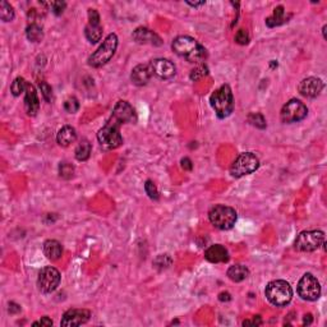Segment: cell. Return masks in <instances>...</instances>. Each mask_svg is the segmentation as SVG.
I'll list each match as a JSON object with an SVG mask.
<instances>
[{
	"instance_id": "cell-24",
	"label": "cell",
	"mask_w": 327,
	"mask_h": 327,
	"mask_svg": "<svg viewBox=\"0 0 327 327\" xmlns=\"http://www.w3.org/2000/svg\"><path fill=\"white\" fill-rule=\"evenodd\" d=\"M91 143L87 141V139H82L81 142L78 143V146L76 147V159L78 161H86L88 160L90 158V155H91Z\"/></svg>"
},
{
	"instance_id": "cell-36",
	"label": "cell",
	"mask_w": 327,
	"mask_h": 327,
	"mask_svg": "<svg viewBox=\"0 0 327 327\" xmlns=\"http://www.w3.org/2000/svg\"><path fill=\"white\" fill-rule=\"evenodd\" d=\"M53 325V321H51L49 317H42L38 322H35L33 326H51Z\"/></svg>"
},
{
	"instance_id": "cell-42",
	"label": "cell",
	"mask_w": 327,
	"mask_h": 327,
	"mask_svg": "<svg viewBox=\"0 0 327 327\" xmlns=\"http://www.w3.org/2000/svg\"><path fill=\"white\" fill-rule=\"evenodd\" d=\"M304 325H311L312 324V316L311 315H305L304 316V321H303Z\"/></svg>"
},
{
	"instance_id": "cell-33",
	"label": "cell",
	"mask_w": 327,
	"mask_h": 327,
	"mask_svg": "<svg viewBox=\"0 0 327 327\" xmlns=\"http://www.w3.org/2000/svg\"><path fill=\"white\" fill-rule=\"evenodd\" d=\"M38 86H40L41 94H42V96H44L45 101H46V102H51V100H53V90H51L50 86L47 85L45 81L40 82Z\"/></svg>"
},
{
	"instance_id": "cell-8",
	"label": "cell",
	"mask_w": 327,
	"mask_h": 327,
	"mask_svg": "<svg viewBox=\"0 0 327 327\" xmlns=\"http://www.w3.org/2000/svg\"><path fill=\"white\" fill-rule=\"evenodd\" d=\"M325 243V233L321 230H305L295 239V248L300 252H315Z\"/></svg>"
},
{
	"instance_id": "cell-40",
	"label": "cell",
	"mask_w": 327,
	"mask_h": 327,
	"mask_svg": "<svg viewBox=\"0 0 327 327\" xmlns=\"http://www.w3.org/2000/svg\"><path fill=\"white\" fill-rule=\"evenodd\" d=\"M21 311V307L17 304H14V303H10L9 304V312L10 313H18V312Z\"/></svg>"
},
{
	"instance_id": "cell-26",
	"label": "cell",
	"mask_w": 327,
	"mask_h": 327,
	"mask_svg": "<svg viewBox=\"0 0 327 327\" xmlns=\"http://www.w3.org/2000/svg\"><path fill=\"white\" fill-rule=\"evenodd\" d=\"M0 18L3 22H10L14 18V9L8 1H1L0 3Z\"/></svg>"
},
{
	"instance_id": "cell-9",
	"label": "cell",
	"mask_w": 327,
	"mask_h": 327,
	"mask_svg": "<svg viewBox=\"0 0 327 327\" xmlns=\"http://www.w3.org/2000/svg\"><path fill=\"white\" fill-rule=\"evenodd\" d=\"M299 296L308 302H315L321 295V285L312 274L303 275L296 286Z\"/></svg>"
},
{
	"instance_id": "cell-38",
	"label": "cell",
	"mask_w": 327,
	"mask_h": 327,
	"mask_svg": "<svg viewBox=\"0 0 327 327\" xmlns=\"http://www.w3.org/2000/svg\"><path fill=\"white\" fill-rule=\"evenodd\" d=\"M182 167L184 170H192V161H191V159H188V158L183 159Z\"/></svg>"
},
{
	"instance_id": "cell-15",
	"label": "cell",
	"mask_w": 327,
	"mask_h": 327,
	"mask_svg": "<svg viewBox=\"0 0 327 327\" xmlns=\"http://www.w3.org/2000/svg\"><path fill=\"white\" fill-rule=\"evenodd\" d=\"M91 317V313L87 309H69L64 313L60 325L64 327L81 326L88 322Z\"/></svg>"
},
{
	"instance_id": "cell-6",
	"label": "cell",
	"mask_w": 327,
	"mask_h": 327,
	"mask_svg": "<svg viewBox=\"0 0 327 327\" xmlns=\"http://www.w3.org/2000/svg\"><path fill=\"white\" fill-rule=\"evenodd\" d=\"M117 47L118 36L115 33H110L102 41V44L100 45L98 50L88 58V64L94 66V68H100V66L105 65L114 57V54L117 51Z\"/></svg>"
},
{
	"instance_id": "cell-30",
	"label": "cell",
	"mask_w": 327,
	"mask_h": 327,
	"mask_svg": "<svg viewBox=\"0 0 327 327\" xmlns=\"http://www.w3.org/2000/svg\"><path fill=\"white\" fill-rule=\"evenodd\" d=\"M207 73H208L207 65H204V64H199L197 68H195V69L191 72V79H192V81H197V79L202 78V77L207 76Z\"/></svg>"
},
{
	"instance_id": "cell-25",
	"label": "cell",
	"mask_w": 327,
	"mask_h": 327,
	"mask_svg": "<svg viewBox=\"0 0 327 327\" xmlns=\"http://www.w3.org/2000/svg\"><path fill=\"white\" fill-rule=\"evenodd\" d=\"M26 36H27V38H29L31 42H40V41L44 38V31H42V29H41L38 25L31 23V25L27 26V29H26Z\"/></svg>"
},
{
	"instance_id": "cell-18",
	"label": "cell",
	"mask_w": 327,
	"mask_h": 327,
	"mask_svg": "<svg viewBox=\"0 0 327 327\" xmlns=\"http://www.w3.org/2000/svg\"><path fill=\"white\" fill-rule=\"evenodd\" d=\"M204 258L211 263H224L229 260V252L221 244L211 245L204 252Z\"/></svg>"
},
{
	"instance_id": "cell-28",
	"label": "cell",
	"mask_w": 327,
	"mask_h": 327,
	"mask_svg": "<svg viewBox=\"0 0 327 327\" xmlns=\"http://www.w3.org/2000/svg\"><path fill=\"white\" fill-rule=\"evenodd\" d=\"M248 122L251 123L252 126L256 127V128L264 129L266 128V119L263 118V115L260 113H251L248 115Z\"/></svg>"
},
{
	"instance_id": "cell-32",
	"label": "cell",
	"mask_w": 327,
	"mask_h": 327,
	"mask_svg": "<svg viewBox=\"0 0 327 327\" xmlns=\"http://www.w3.org/2000/svg\"><path fill=\"white\" fill-rule=\"evenodd\" d=\"M64 109H65L66 113L74 114L76 111H78L79 109V102L76 98H69L68 100H65L64 102Z\"/></svg>"
},
{
	"instance_id": "cell-12",
	"label": "cell",
	"mask_w": 327,
	"mask_h": 327,
	"mask_svg": "<svg viewBox=\"0 0 327 327\" xmlns=\"http://www.w3.org/2000/svg\"><path fill=\"white\" fill-rule=\"evenodd\" d=\"M102 26L100 25V16L96 9L88 10V25L85 29V36L91 44H98L102 38Z\"/></svg>"
},
{
	"instance_id": "cell-17",
	"label": "cell",
	"mask_w": 327,
	"mask_h": 327,
	"mask_svg": "<svg viewBox=\"0 0 327 327\" xmlns=\"http://www.w3.org/2000/svg\"><path fill=\"white\" fill-rule=\"evenodd\" d=\"M25 109L26 113L29 114L30 117H35L36 114L38 113V109H40V100H38L37 92H36V88L29 83L27 88H26L25 92Z\"/></svg>"
},
{
	"instance_id": "cell-14",
	"label": "cell",
	"mask_w": 327,
	"mask_h": 327,
	"mask_svg": "<svg viewBox=\"0 0 327 327\" xmlns=\"http://www.w3.org/2000/svg\"><path fill=\"white\" fill-rule=\"evenodd\" d=\"M322 90H324V82L322 79L316 78V77H308V78L303 79L298 85L299 94L304 98H317L322 92Z\"/></svg>"
},
{
	"instance_id": "cell-10",
	"label": "cell",
	"mask_w": 327,
	"mask_h": 327,
	"mask_svg": "<svg viewBox=\"0 0 327 327\" xmlns=\"http://www.w3.org/2000/svg\"><path fill=\"white\" fill-rule=\"evenodd\" d=\"M308 114V109L303 104L302 101L293 98V100L288 101L281 109L280 118L281 122L290 124V123H296L304 119Z\"/></svg>"
},
{
	"instance_id": "cell-2",
	"label": "cell",
	"mask_w": 327,
	"mask_h": 327,
	"mask_svg": "<svg viewBox=\"0 0 327 327\" xmlns=\"http://www.w3.org/2000/svg\"><path fill=\"white\" fill-rule=\"evenodd\" d=\"M171 47L176 55L187 59L189 63L201 64L207 59V50L191 36H178Z\"/></svg>"
},
{
	"instance_id": "cell-11",
	"label": "cell",
	"mask_w": 327,
	"mask_h": 327,
	"mask_svg": "<svg viewBox=\"0 0 327 327\" xmlns=\"http://www.w3.org/2000/svg\"><path fill=\"white\" fill-rule=\"evenodd\" d=\"M60 284V272L55 267L47 266L38 272L37 286L38 289L45 294L53 293L57 290Z\"/></svg>"
},
{
	"instance_id": "cell-43",
	"label": "cell",
	"mask_w": 327,
	"mask_h": 327,
	"mask_svg": "<svg viewBox=\"0 0 327 327\" xmlns=\"http://www.w3.org/2000/svg\"><path fill=\"white\" fill-rule=\"evenodd\" d=\"M322 33H324V38H326V26H324V29H322Z\"/></svg>"
},
{
	"instance_id": "cell-3",
	"label": "cell",
	"mask_w": 327,
	"mask_h": 327,
	"mask_svg": "<svg viewBox=\"0 0 327 327\" xmlns=\"http://www.w3.org/2000/svg\"><path fill=\"white\" fill-rule=\"evenodd\" d=\"M210 104L220 119H225L234 111V96L229 85H223L211 95Z\"/></svg>"
},
{
	"instance_id": "cell-29",
	"label": "cell",
	"mask_w": 327,
	"mask_h": 327,
	"mask_svg": "<svg viewBox=\"0 0 327 327\" xmlns=\"http://www.w3.org/2000/svg\"><path fill=\"white\" fill-rule=\"evenodd\" d=\"M59 174L64 179H69L74 174V166L69 163H62L59 165Z\"/></svg>"
},
{
	"instance_id": "cell-20",
	"label": "cell",
	"mask_w": 327,
	"mask_h": 327,
	"mask_svg": "<svg viewBox=\"0 0 327 327\" xmlns=\"http://www.w3.org/2000/svg\"><path fill=\"white\" fill-rule=\"evenodd\" d=\"M76 139H77V132L73 127L64 126L63 128L58 132L57 141L62 147H68L69 145H72L73 142H76Z\"/></svg>"
},
{
	"instance_id": "cell-23",
	"label": "cell",
	"mask_w": 327,
	"mask_h": 327,
	"mask_svg": "<svg viewBox=\"0 0 327 327\" xmlns=\"http://www.w3.org/2000/svg\"><path fill=\"white\" fill-rule=\"evenodd\" d=\"M285 22H288V19L285 18V10H284V6L281 5L276 6L274 10V14L266 19V25H267L270 29L277 27V26L283 25V23Z\"/></svg>"
},
{
	"instance_id": "cell-16",
	"label": "cell",
	"mask_w": 327,
	"mask_h": 327,
	"mask_svg": "<svg viewBox=\"0 0 327 327\" xmlns=\"http://www.w3.org/2000/svg\"><path fill=\"white\" fill-rule=\"evenodd\" d=\"M132 37L137 44L141 45H152V46H161L163 45V40H161L160 36L151 31V30L146 29V27H138L133 32Z\"/></svg>"
},
{
	"instance_id": "cell-7",
	"label": "cell",
	"mask_w": 327,
	"mask_h": 327,
	"mask_svg": "<svg viewBox=\"0 0 327 327\" xmlns=\"http://www.w3.org/2000/svg\"><path fill=\"white\" fill-rule=\"evenodd\" d=\"M260 166V160L255 154L252 152H243L238 158L235 159L231 167H230V174L235 178L240 176L249 175V174L255 173L256 170Z\"/></svg>"
},
{
	"instance_id": "cell-21",
	"label": "cell",
	"mask_w": 327,
	"mask_h": 327,
	"mask_svg": "<svg viewBox=\"0 0 327 327\" xmlns=\"http://www.w3.org/2000/svg\"><path fill=\"white\" fill-rule=\"evenodd\" d=\"M44 255L51 261H58L63 255V247L58 240H46L44 243Z\"/></svg>"
},
{
	"instance_id": "cell-5",
	"label": "cell",
	"mask_w": 327,
	"mask_h": 327,
	"mask_svg": "<svg viewBox=\"0 0 327 327\" xmlns=\"http://www.w3.org/2000/svg\"><path fill=\"white\" fill-rule=\"evenodd\" d=\"M236 211L225 204H216L208 212V219L215 228L220 230H230L236 223Z\"/></svg>"
},
{
	"instance_id": "cell-1",
	"label": "cell",
	"mask_w": 327,
	"mask_h": 327,
	"mask_svg": "<svg viewBox=\"0 0 327 327\" xmlns=\"http://www.w3.org/2000/svg\"><path fill=\"white\" fill-rule=\"evenodd\" d=\"M137 120L134 109L127 101H118L113 109L111 117L102 128L98 131V139L104 150H115L123 143L120 134V127L127 123H134Z\"/></svg>"
},
{
	"instance_id": "cell-35",
	"label": "cell",
	"mask_w": 327,
	"mask_h": 327,
	"mask_svg": "<svg viewBox=\"0 0 327 327\" xmlns=\"http://www.w3.org/2000/svg\"><path fill=\"white\" fill-rule=\"evenodd\" d=\"M50 6L54 14L60 16L64 12V9H65L66 4L64 1H53V3H50Z\"/></svg>"
},
{
	"instance_id": "cell-22",
	"label": "cell",
	"mask_w": 327,
	"mask_h": 327,
	"mask_svg": "<svg viewBox=\"0 0 327 327\" xmlns=\"http://www.w3.org/2000/svg\"><path fill=\"white\" fill-rule=\"evenodd\" d=\"M249 276V270L243 264H234L228 270V277L234 283H240Z\"/></svg>"
},
{
	"instance_id": "cell-27",
	"label": "cell",
	"mask_w": 327,
	"mask_h": 327,
	"mask_svg": "<svg viewBox=\"0 0 327 327\" xmlns=\"http://www.w3.org/2000/svg\"><path fill=\"white\" fill-rule=\"evenodd\" d=\"M27 85H29V82H26V79L22 77H18L13 81L12 86H10V92L13 94V96H19L21 94L26 92Z\"/></svg>"
},
{
	"instance_id": "cell-13",
	"label": "cell",
	"mask_w": 327,
	"mask_h": 327,
	"mask_svg": "<svg viewBox=\"0 0 327 327\" xmlns=\"http://www.w3.org/2000/svg\"><path fill=\"white\" fill-rule=\"evenodd\" d=\"M148 65L151 68L152 76L155 74L161 79H170L175 76L176 68L173 62H170L169 59H164V58L154 59Z\"/></svg>"
},
{
	"instance_id": "cell-41",
	"label": "cell",
	"mask_w": 327,
	"mask_h": 327,
	"mask_svg": "<svg viewBox=\"0 0 327 327\" xmlns=\"http://www.w3.org/2000/svg\"><path fill=\"white\" fill-rule=\"evenodd\" d=\"M187 4L191 6H195V8H197V6H201V5H204L206 4V1H197V3H191V1H187Z\"/></svg>"
},
{
	"instance_id": "cell-31",
	"label": "cell",
	"mask_w": 327,
	"mask_h": 327,
	"mask_svg": "<svg viewBox=\"0 0 327 327\" xmlns=\"http://www.w3.org/2000/svg\"><path fill=\"white\" fill-rule=\"evenodd\" d=\"M145 191L146 193L148 195V197L151 199H155V201H158L159 199V191L155 186V183L152 180H147L145 184Z\"/></svg>"
},
{
	"instance_id": "cell-34",
	"label": "cell",
	"mask_w": 327,
	"mask_h": 327,
	"mask_svg": "<svg viewBox=\"0 0 327 327\" xmlns=\"http://www.w3.org/2000/svg\"><path fill=\"white\" fill-rule=\"evenodd\" d=\"M235 41L239 45H247V44H248V42H249L248 32L245 31V30H239V31L236 32Z\"/></svg>"
},
{
	"instance_id": "cell-19",
	"label": "cell",
	"mask_w": 327,
	"mask_h": 327,
	"mask_svg": "<svg viewBox=\"0 0 327 327\" xmlns=\"http://www.w3.org/2000/svg\"><path fill=\"white\" fill-rule=\"evenodd\" d=\"M152 72L150 65L147 64H139V65L134 66L131 74V79L135 86H145L147 85V82L151 79Z\"/></svg>"
},
{
	"instance_id": "cell-4",
	"label": "cell",
	"mask_w": 327,
	"mask_h": 327,
	"mask_svg": "<svg viewBox=\"0 0 327 327\" xmlns=\"http://www.w3.org/2000/svg\"><path fill=\"white\" fill-rule=\"evenodd\" d=\"M264 295L271 304L276 307H285L293 299V289L285 280H274L267 284L264 289Z\"/></svg>"
},
{
	"instance_id": "cell-37",
	"label": "cell",
	"mask_w": 327,
	"mask_h": 327,
	"mask_svg": "<svg viewBox=\"0 0 327 327\" xmlns=\"http://www.w3.org/2000/svg\"><path fill=\"white\" fill-rule=\"evenodd\" d=\"M248 325H256V326H260L262 325V320L260 317H255L253 320H247V321L243 322V326H248Z\"/></svg>"
},
{
	"instance_id": "cell-39",
	"label": "cell",
	"mask_w": 327,
	"mask_h": 327,
	"mask_svg": "<svg viewBox=\"0 0 327 327\" xmlns=\"http://www.w3.org/2000/svg\"><path fill=\"white\" fill-rule=\"evenodd\" d=\"M219 299H220L221 302H229L231 296H230L229 293H221L220 295H219Z\"/></svg>"
}]
</instances>
